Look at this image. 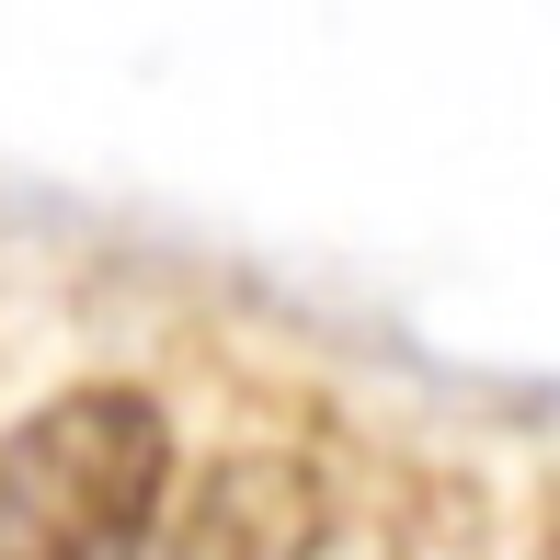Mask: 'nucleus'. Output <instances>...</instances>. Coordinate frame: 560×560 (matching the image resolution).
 Segmentation results:
<instances>
[{
	"label": "nucleus",
	"instance_id": "1",
	"mask_svg": "<svg viewBox=\"0 0 560 560\" xmlns=\"http://www.w3.org/2000/svg\"><path fill=\"white\" fill-rule=\"evenodd\" d=\"M172 435L138 389H69L0 435V560H149Z\"/></svg>",
	"mask_w": 560,
	"mask_h": 560
},
{
	"label": "nucleus",
	"instance_id": "2",
	"mask_svg": "<svg viewBox=\"0 0 560 560\" xmlns=\"http://www.w3.org/2000/svg\"><path fill=\"white\" fill-rule=\"evenodd\" d=\"M184 560H310V480L264 469V457L229 469L207 492V515H195Z\"/></svg>",
	"mask_w": 560,
	"mask_h": 560
}]
</instances>
